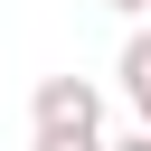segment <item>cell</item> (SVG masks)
Here are the masks:
<instances>
[{
  "mask_svg": "<svg viewBox=\"0 0 151 151\" xmlns=\"http://www.w3.org/2000/svg\"><path fill=\"white\" fill-rule=\"evenodd\" d=\"M104 9H123V19H151V0H104Z\"/></svg>",
  "mask_w": 151,
  "mask_h": 151,
  "instance_id": "cell-4",
  "label": "cell"
},
{
  "mask_svg": "<svg viewBox=\"0 0 151 151\" xmlns=\"http://www.w3.org/2000/svg\"><path fill=\"white\" fill-rule=\"evenodd\" d=\"M104 151H151V132H142V123H132V132H113V142H104Z\"/></svg>",
  "mask_w": 151,
  "mask_h": 151,
  "instance_id": "cell-3",
  "label": "cell"
},
{
  "mask_svg": "<svg viewBox=\"0 0 151 151\" xmlns=\"http://www.w3.org/2000/svg\"><path fill=\"white\" fill-rule=\"evenodd\" d=\"M113 76H123V94H151V19H132V38H123Z\"/></svg>",
  "mask_w": 151,
  "mask_h": 151,
  "instance_id": "cell-2",
  "label": "cell"
},
{
  "mask_svg": "<svg viewBox=\"0 0 151 151\" xmlns=\"http://www.w3.org/2000/svg\"><path fill=\"white\" fill-rule=\"evenodd\" d=\"M28 151H104V85L38 76V94H28Z\"/></svg>",
  "mask_w": 151,
  "mask_h": 151,
  "instance_id": "cell-1",
  "label": "cell"
}]
</instances>
